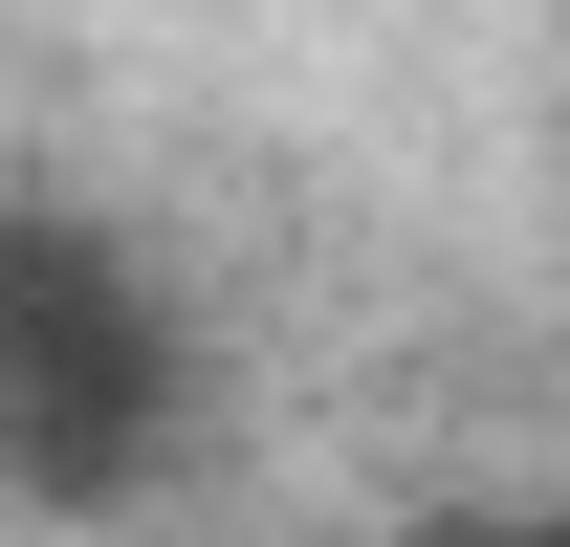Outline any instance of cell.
<instances>
[{
  "mask_svg": "<svg viewBox=\"0 0 570 547\" xmlns=\"http://www.w3.org/2000/svg\"><path fill=\"white\" fill-rule=\"evenodd\" d=\"M198 416V350L154 307V263L110 241H0V481L45 504H132Z\"/></svg>",
  "mask_w": 570,
  "mask_h": 547,
  "instance_id": "1",
  "label": "cell"
}]
</instances>
